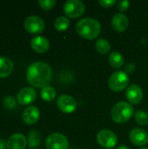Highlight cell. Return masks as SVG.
<instances>
[{"mask_svg":"<svg viewBox=\"0 0 148 149\" xmlns=\"http://www.w3.org/2000/svg\"><path fill=\"white\" fill-rule=\"evenodd\" d=\"M26 78L30 85L37 88L48 86L52 79V70L44 62H34L29 65Z\"/></svg>","mask_w":148,"mask_h":149,"instance_id":"obj_1","label":"cell"},{"mask_svg":"<svg viewBox=\"0 0 148 149\" xmlns=\"http://www.w3.org/2000/svg\"><path fill=\"white\" fill-rule=\"evenodd\" d=\"M37 98V92L32 87H24L17 94V101L22 106L33 103Z\"/></svg>","mask_w":148,"mask_h":149,"instance_id":"obj_10","label":"cell"},{"mask_svg":"<svg viewBox=\"0 0 148 149\" xmlns=\"http://www.w3.org/2000/svg\"><path fill=\"white\" fill-rule=\"evenodd\" d=\"M111 115L114 122L119 124L126 123L133 115V107L126 101H120L112 108Z\"/></svg>","mask_w":148,"mask_h":149,"instance_id":"obj_3","label":"cell"},{"mask_svg":"<svg viewBox=\"0 0 148 149\" xmlns=\"http://www.w3.org/2000/svg\"><path fill=\"white\" fill-rule=\"evenodd\" d=\"M40 117L39 109L35 106H30L26 107L22 114L23 121L27 125H33L35 124Z\"/></svg>","mask_w":148,"mask_h":149,"instance_id":"obj_13","label":"cell"},{"mask_svg":"<svg viewBox=\"0 0 148 149\" xmlns=\"http://www.w3.org/2000/svg\"><path fill=\"white\" fill-rule=\"evenodd\" d=\"M76 31L80 37L92 40L99 37L101 31V24L95 18L85 17L77 23Z\"/></svg>","mask_w":148,"mask_h":149,"instance_id":"obj_2","label":"cell"},{"mask_svg":"<svg viewBox=\"0 0 148 149\" xmlns=\"http://www.w3.org/2000/svg\"><path fill=\"white\" fill-rule=\"evenodd\" d=\"M97 141L102 148L111 149L117 145L118 137L113 131L108 129H103L98 133Z\"/></svg>","mask_w":148,"mask_h":149,"instance_id":"obj_6","label":"cell"},{"mask_svg":"<svg viewBox=\"0 0 148 149\" xmlns=\"http://www.w3.org/2000/svg\"><path fill=\"white\" fill-rule=\"evenodd\" d=\"M108 62L112 67L115 69H120V67L123 66L125 63V59L122 54L120 53L119 52H113L109 56Z\"/></svg>","mask_w":148,"mask_h":149,"instance_id":"obj_18","label":"cell"},{"mask_svg":"<svg viewBox=\"0 0 148 149\" xmlns=\"http://www.w3.org/2000/svg\"><path fill=\"white\" fill-rule=\"evenodd\" d=\"M129 6H130V2L127 1V0H122V1H119V2L117 3V7H118V9H119L120 11H122V12L127 10V9L129 8Z\"/></svg>","mask_w":148,"mask_h":149,"instance_id":"obj_26","label":"cell"},{"mask_svg":"<svg viewBox=\"0 0 148 149\" xmlns=\"http://www.w3.org/2000/svg\"><path fill=\"white\" fill-rule=\"evenodd\" d=\"M136 122L140 126H147L148 124V113L145 111H137L134 113Z\"/></svg>","mask_w":148,"mask_h":149,"instance_id":"obj_23","label":"cell"},{"mask_svg":"<svg viewBox=\"0 0 148 149\" xmlns=\"http://www.w3.org/2000/svg\"><path fill=\"white\" fill-rule=\"evenodd\" d=\"M129 83V77L126 72L117 71L113 72L108 80L109 88L113 92H121L123 91Z\"/></svg>","mask_w":148,"mask_h":149,"instance_id":"obj_4","label":"cell"},{"mask_svg":"<svg viewBox=\"0 0 148 149\" xmlns=\"http://www.w3.org/2000/svg\"><path fill=\"white\" fill-rule=\"evenodd\" d=\"M45 147L47 149H68L69 141L64 134L52 133L47 137Z\"/></svg>","mask_w":148,"mask_h":149,"instance_id":"obj_7","label":"cell"},{"mask_svg":"<svg viewBox=\"0 0 148 149\" xmlns=\"http://www.w3.org/2000/svg\"><path fill=\"white\" fill-rule=\"evenodd\" d=\"M3 104L7 109H12L16 106V100L12 96H7V97L4 98V100L3 101Z\"/></svg>","mask_w":148,"mask_h":149,"instance_id":"obj_25","label":"cell"},{"mask_svg":"<svg viewBox=\"0 0 148 149\" xmlns=\"http://www.w3.org/2000/svg\"><path fill=\"white\" fill-rule=\"evenodd\" d=\"M31 45L32 49L38 53H44L50 48V43L48 39L42 36H36L31 38Z\"/></svg>","mask_w":148,"mask_h":149,"instance_id":"obj_15","label":"cell"},{"mask_svg":"<svg viewBox=\"0 0 148 149\" xmlns=\"http://www.w3.org/2000/svg\"><path fill=\"white\" fill-rule=\"evenodd\" d=\"M116 149H130L129 148H127L126 146H124V145H121L120 147H118Z\"/></svg>","mask_w":148,"mask_h":149,"instance_id":"obj_30","label":"cell"},{"mask_svg":"<svg viewBox=\"0 0 148 149\" xmlns=\"http://www.w3.org/2000/svg\"><path fill=\"white\" fill-rule=\"evenodd\" d=\"M85 11V5L80 0H68L64 4L65 14L71 18L81 17Z\"/></svg>","mask_w":148,"mask_h":149,"instance_id":"obj_5","label":"cell"},{"mask_svg":"<svg viewBox=\"0 0 148 149\" xmlns=\"http://www.w3.org/2000/svg\"><path fill=\"white\" fill-rule=\"evenodd\" d=\"M143 91L138 85L133 84L129 86L126 92V96L127 100L131 104H139L143 99Z\"/></svg>","mask_w":148,"mask_h":149,"instance_id":"obj_12","label":"cell"},{"mask_svg":"<svg viewBox=\"0 0 148 149\" xmlns=\"http://www.w3.org/2000/svg\"><path fill=\"white\" fill-rule=\"evenodd\" d=\"M69 26H70V20L68 17L64 16L58 17L54 22V27L58 31H66L69 28Z\"/></svg>","mask_w":148,"mask_h":149,"instance_id":"obj_22","label":"cell"},{"mask_svg":"<svg viewBox=\"0 0 148 149\" xmlns=\"http://www.w3.org/2000/svg\"><path fill=\"white\" fill-rule=\"evenodd\" d=\"M125 70L126 73H132L135 71V65L133 63H129L126 65Z\"/></svg>","mask_w":148,"mask_h":149,"instance_id":"obj_28","label":"cell"},{"mask_svg":"<svg viewBox=\"0 0 148 149\" xmlns=\"http://www.w3.org/2000/svg\"><path fill=\"white\" fill-rule=\"evenodd\" d=\"M27 139L22 134H12L7 141V149H25Z\"/></svg>","mask_w":148,"mask_h":149,"instance_id":"obj_14","label":"cell"},{"mask_svg":"<svg viewBox=\"0 0 148 149\" xmlns=\"http://www.w3.org/2000/svg\"><path fill=\"white\" fill-rule=\"evenodd\" d=\"M44 22L38 16H30L24 23V29L31 34H39L44 30Z\"/></svg>","mask_w":148,"mask_h":149,"instance_id":"obj_8","label":"cell"},{"mask_svg":"<svg viewBox=\"0 0 148 149\" xmlns=\"http://www.w3.org/2000/svg\"><path fill=\"white\" fill-rule=\"evenodd\" d=\"M40 95H41V98L44 100H45V101H52L57 96V92H56L54 87L48 86H45V87L42 88Z\"/></svg>","mask_w":148,"mask_h":149,"instance_id":"obj_21","label":"cell"},{"mask_svg":"<svg viewBox=\"0 0 148 149\" xmlns=\"http://www.w3.org/2000/svg\"><path fill=\"white\" fill-rule=\"evenodd\" d=\"M95 48H96V51L99 54L105 55L107 52H109V51L111 50V45H110V43L106 39H105V38H99L96 41Z\"/></svg>","mask_w":148,"mask_h":149,"instance_id":"obj_20","label":"cell"},{"mask_svg":"<svg viewBox=\"0 0 148 149\" xmlns=\"http://www.w3.org/2000/svg\"><path fill=\"white\" fill-rule=\"evenodd\" d=\"M58 107L65 113H72L77 109L78 104L76 100L68 94H62L57 100Z\"/></svg>","mask_w":148,"mask_h":149,"instance_id":"obj_9","label":"cell"},{"mask_svg":"<svg viewBox=\"0 0 148 149\" xmlns=\"http://www.w3.org/2000/svg\"><path fill=\"white\" fill-rule=\"evenodd\" d=\"M139 149H148V148H139Z\"/></svg>","mask_w":148,"mask_h":149,"instance_id":"obj_31","label":"cell"},{"mask_svg":"<svg viewBox=\"0 0 148 149\" xmlns=\"http://www.w3.org/2000/svg\"><path fill=\"white\" fill-rule=\"evenodd\" d=\"M38 4L40 5V7L43 10H49L52 9L55 6L56 1L55 0H39L38 1Z\"/></svg>","mask_w":148,"mask_h":149,"instance_id":"obj_24","label":"cell"},{"mask_svg":"<svg viewBox=\"0 0 148 149\" xmlns=\"http://www.w3.org/2000/svg\"><path fill=\"white\" fill-rule=\"evenodd\" d=\"M41 142V134L37 130H31L28 134V143L29 147L32 148H38Z\"/></svg>","mask_w":148,"mask_h":149,"instance_id":"obj_19","label":"cell"},{"mask_svg":"<svg viewBox=\"0 0 148 149\" xmlns=\"http://www.w3.org/2000/svg\"><path fill=\"white\" fill-rule=\"evenodd\" d=\"M117 3L118 2L116 0H99V3L102 7H105V8H110Z\"/></svg>","mask_w":148,"mask_h":149,"instance_id":"obj_27","label":"cell"},{"mask_svg":"<svg viewBox=\"0 0 148 149\" xmlns=\"http://www.w3.org/2000/svg\"><path fill=\"white\" fill-rule=\"evenodd\" d=\"M13 68V62L10 58L0 57V79L8 77L12 72Z\"/></svg>","mask_w":148,"mask_h":149,"instance_id":"obj_17","label":"cell"},{"mask_svg":"<svg viewBox=\"0 0 148 149\" xmlns=\"http://www.w3.org/2000/svg\"><path fill=\"white\" fill-rule=\"evenodd\" d=\"M7 148V142L3 141V139H0V149Z\"/></svg>","mask_w":148,"mask_h":149,"instance_id":"obj_29","label":"cell"},{"mask_svg":"<svg viewBox=\"0 0 148 149\" xmlns=\"http://www.w3.org/2000/svg\"><path fill=\"white\" fill-rule=\"evenodd\" d=\"M113 28L120 32L125 31L129 25V21L127 17L123 13H117L112 18Z\"/></svg>","mask_w":148,"mask_h":149,"instance_id":"obj_16","label":"cell"},{"mask_svg":"<svg viewBox=\"0 0 148 149\" xmlns=\"http://www.w3.org/2000/svg\"><path fill=\"white\" fill-rule=\"evenodd\" d=\"M129 138L132 143L138 147L145 146L148 142V134L141 128H133L129 134Z\"/></svg>","mask_w":148,"mask_h":149,"instance_id":"obj_11","label":"cell"}]
</instances>
